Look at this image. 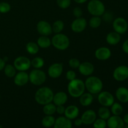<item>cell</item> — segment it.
I'll use <instances>...</instances> for the list:
<instances>
[{
  "instance_id": "484cf974",
  "label": "cell",
  "mask_w": 128,
  "mask_h": 128,
  "mask_svg": "<svg viewBox=\"0 0 128 128\" xmlns=\"http://www.w3.org/2000/svg\"><path fill=\"white\" fill-rule=\"evenodd\" d=\"M56 119L52 115H46L42 118L41 124L45 128H51L54 126Z\"/></svg>"
},
{
  "instance_id": "9a60e30c",
  "label": "cell",
  "mask_w": 128,
  "mask_h": 128,
  "mask_svg": "<svg viewBox=\"0 0 128 128\" xmlns=\"http://www.w3.org/2000/svg\"><path fill=\"white\" fill-rule=\"evenodd\" d=\"M81 118L84 124H92L96 120V113L92 110H87L82 114Z\"/></svg>"
},
{
  "instance_id": "cb8c5ba5",
  "label": "cell",
  "mask_w": 128,
  "mask_h": 128,
  "mask_svg": "<svg viewBox=\"0 0 128 128\" xmlns=\"http://www.w3.org/2000/svg\"><path fill=\"white\" fill-rule=\"evenodd\" d=\"M93 96L90 92H84L82 95L80 96V102L82 106H89L92 104L93 101Z\"/></svg>"
},
{
  "instance_id": "603a6c76",
  "label": "cell",
  "mask_w": 128,
  "mask_h": 128,
  "mask_svg": "<svg viewBox=\"0 0 128 128\" xmlns=\"http://www.w3.org/2000/svg\"><path fill=\"white\" fill-rule=\"evenodd\" d=\"M106 41L110 45H116L121 41V35L116 31L111 32L106 36Z\"/></svg>"
},
{
  "instance_id": "8d00e7d4",
  "label": "cell",
  "mask_w": 128,
  "mask_h": 128,
  "mask_svg": "<svg viewBox=\"0 0 128 128\" xmlns=\"http://www.w3.org/2000/svg\"><path fill=\"white\" fill-rule=\"evenodd\" d=\"M58 6L62 9H66L71 4V0H56Z\"/></svg>"
},
{
  "instance_id": "836d02e7",
  "label": "cell",
  "mask_w": 128,
  "mask_h": 128,
  "mask_svg": "<svg viewBox=\"0 0 128 128\" xmlns=\"http://www.w3.org/2000/svg\"><path fill=\"white\" fill-rule=\"evenodd\" d=\"M101 18L100 16H93L90 20V27L92 28H98L99 26H100L101 24Z\"/></svg>"
},
{
  "instance_id": "ffe728a7",
  "label": "cell",
  "mask_w": 128,
  "mask_h": 128,
  "mask_svg": "<svg viewBox=\"0 0 128 128\" xmlns=\"http://www.w3.org/2000/svg\"><path fill=\"white\" fill-rule=\"evenodd\" d=\"M79 113H80L79 108L75 105H70L65 108V116L71 120H74L78 118Z\"/></svg>"
},
{
  "instance_id": "ba28073f",
  "label": "cell",
  "mask_w": 128,
  "mask_h": 128,
  "mask_svg": "<svg viewBox=\"0 0 128 128\" xmlns=\"http://www.w3.org/2000/svg\"><path fill=\"white\" fill-rule=\"evenodd\" d=\"M112 27H113L114 31L120 34H122L128 31V24L124 18L119 17L114 20L113 23H112Z\"/></svg>"
},
{
  "instance_id": "7c38bea8",
  "label": "cell",
  "mask_w": 128,
  "mask_h": 128,
  "mask_svg": "<svg viewBox=\"0 0 128 128\" xmlns=\"http://www.w3.org/2000/svg\"><path fill=\"white\" fill-rule=\"evenodd\" d=\"M36 29L39 33L42 36H49L52 32V26L47 21H40L38 22Z\"/></svg>"
},
{
  "instance_id": "d4e9b609",
  "label": "cell",
  "mask_w": 128,
  "mask_h": 128,
  "mask_svg": "<svg viewBox=\"0 0 128 128\" xmlns=\"http://www.w3.org/2000/svg\"><path fill=\"white\" fill-rule=\"evenodd\" d=\"M37 44L41 48H48L51 44V40L47 36H41L38 39Z\"/></svg>"
},
{
  "instance_id": "ab89813d",
  "label": "cell",
  "mask_w": 128,
  "mask_h": 128,
  "mask_svg": "<svg viewBox=\"0 0 128 128\" xmlns=\"http://www.w3.org/2000/svg\"><path fill=\"white\" fill-rule=\"evenodd\" d=\"M72 13H73V15L76 18H80L82 15V10L80 8L76 7L75 8H74L73 11H72Z\"/></svg>"
},
{
  "instance_id": "7402d4cb",
  "label": "cell",
  "mask_w": 128,
  "mask_h": 128,
  "mask_svg": "<svg viewBox=\"0 0 128 128\" xmlns=\"http://www.w3.org/2000/svg\"><path fill=\"white\" fill-rule=\"evenodd\" d=\"M68 101V95L63 91L58 92L54 95L52 101L56 106L64 105Z\"/></svg>"
},
{
  "instance_id": "681fc988",
  "label": "cell",
  "mask_w": 128,
  "mask_h": 128,
  "mask_svg": "<svg viewBox=\"0 0 128 128\" xmlns=\"http://www.w3.org/2000/svg\"><path fill=\"white\" fill-rule=\"evenodd\" d=\"M2 127V126H1V125H0V128H1Z\"/></svg>"
},
{
  "instance_id": "e575fe53",
  "label": "cell",
  "mask_w": 128,
  "mask_h": 128,
  "mask_svg": "<svg viewBox=\"0 0 128 128\" xmlns=\"http://www.w3.org/2000/svg\"><path fill=\"white\" fill-rule=\"evenodd\" d=\"M93 126L95 128H105L107 126L106 120L102 118L96 119L93 123Z\"/></svg>"
},
{
  "instance_id": "4316f807",
  "label": "cell",
  "mask_w": 128,
  "mask_h": 128,
  "mask_svg": "<svg viewBox=\"0 0 128 128\" xmlns=\"http://www.w3.org/2000/svg\"><path fill=\"white\" fill-rule=\"evenodd\" d=\"M42 111L46 115H52L56 112V106L54 104L50 102L44 105Z\"/></svg>"
},
{
  "instance_id": "f1b7e54d",
  "label": "cell",
  "mask_w": 128,
  "mask_h": 128,
  "mask_svg": "<svg viewBox=\"0 0 128 128\" xmlns=\"http://www.w3.org/2000/svg\"><path fill=\"white\" fill-rule=\"evenodd\" d=\"M39 46L34 42H28L26 46V51L31 54H36L39 51Z\"/></svg>"
},
{
  "instance_id": "b9f144b4",
  "label": "cell",
  "mask_w": 128,
  "mask_h": 128,
  "mask_svg": "<svg viewBox=\"0 0 128 128\" xmlns=\"http://www.w3.org/2000/svg\"><path fill=\"white\" fill-rule=\"evenodd\" d=\"M102 15H103V20L105 21H106V22H110V21H111L112 20V15L110 12H104Z\"/></svg>"
},
{
  "instance_id": "83f0119b",
  "label": "cell",
  "mask_w": 128,
  "mask_h": 128,
  "mask_svg": "<svg viewBox=\"0 0 128 128\" xmlns=\"http://www.w3.org/2000/svg\"><path fill=\"white\" fill-rule=\"evenodd\" d=\"M98 114L100 118L105 120H107L111 116V112L108 107H106V106H102L100 108L98 111Z\"/></svg>"
},
{
  "instance_id": "52a82bcc",
  "label": "cell",
  "mask_w": 128,
  "mask_h": 128,
  "mask_svg": "<svg viewBox=\"0 0 128 128\" xmlns=\"http://www.w3.org/2000/svg\"><path fill=\"white\" fill-rule=\"evenodd\" d=\"M31 66V61L26 56H19L14 61V66L19 71H27Z\"/></svg>"
},
{
  "instance_id": "5b68a950",
  "label": "cell",
  "mask_w": 128,
  "mask_h": 128,
  "mask_svg": "<svg viewBox=\"0 0 128 128\" xmlns=\"http://www.w3.org/2000/svg\"><path fill=\"white\" fill-rule=\"evenodd\" d=\"M88 11L92 16H101L105 12V6L100 0H91L87 6Z\"/></svg>"
},
{
  "instance_id": "bcb514c9",
  "label": "cell",
  "mask_w": 128,
  "mask_h": 128,
  "mask_svg": "<svg viewBox=\"0 0 128 128\" xmlns=\"http://www.w3.org/2000/svg\"><path fill=\"white\" fill-rule=\"evenodd\" d=\"M123 121L124 124H126V125L128 124V113L126 114V115H124L123 118Z\"/></svg>"
},
{
  "instance_id": "277c9868",
  "label": "cell",
  "mask_w": 128,
  "mask_h": 128,
  "mask_svg": "<svg viewBox=\"0 0 128 128\" xmlns=\"http://www.w3.org/2000/svg\"><path fill=\"white\" fill-rule=\"evenodd\" d=\"M51 44L57 50L64 51L70 46V39L64 34L57 33L52 38Z\"/></svg>"
},
{
  "instance_id": "44dd1931",
  "label": "cell",
  "mask_w": 128,
  "mask_h": 128,
  "mask_svg": "<svg viewBox=\"0 0 128 128\" xmlns=\"http://www.w3.org/2000/svg\"><path fill=\"white\" fill-rule=\"evenodd\" d=\"M116 96L118 100L122 103L128 102V89L121 86L118 88L116 91Z\"/></svg>"
},
{
  "instance_id": "7a4b0ae2",
  "label": "cell",
  "mask_w": 128,
  "mask_h": 128,
  "mask_svg": "<svg viewBox=\"0 0 128 128\" xmlns=\"http://www.w3.org/2000/svg\"><path fill=\"white\" fill-rule=\"evenodd\" d=\"M85 88L84 82L79 79H74L70 81L68 85L69 94L73 98H80V96L84 92Z\"/></svg>"
},
{
  "instance_id": "6da1fadb",
  "label": "cell",
  "mask_w": 128,
  "mask_h": 128,
  "mask_svg": "<svg viewBox=\"0 0 128 128\" xmlns=\"http://www.w3.org/2000/svg\"><path fill=\"white\" fill-rule=\"evenodd\" d=\"M54 93L48 87H42L38 89L34 95L36 102L40 105H45L51 102L53 100Z\"/></svg>"
},
{
  "instance_id": "7bdbcfd3",
  "label": "cell",
  "mask_w": 128,
  "mask_h": 128,
  "mask_svg": "<svg viewBox=\"0 0 128 128\" xmlns=\"http://www.w3.org/2000/svg\"><path fill=\"white\" fill-rule=\"evenodd\" d=\"M122 48L124 52L126 54H128V40H126V41L124 42V43L122 44Z\"/></svg>"
},
{
  "instance_id": "60d3db41",
  "label": "cell",
  "mask_w": 128,
  "mask_h": 128,
  "mask_svg": "<svg viewBox=\"0 0 128 128\" xmlns=\"http://www.w3.org/2000/svg\"><path fill=\"white\" fill-rule=\"evenodd\" d=\"M65 111V108L64 105H58L56 106V112H57L58 114L62 115L64 114Z\"/></svg>"
},
{
  "instance_id": "ac0fdd59",
  "label": "cell",
  "mask_w": 128,
  "mask_h": 128,
  "mask_svg": "<svg viewBox=\"0 0 128 128\" xmlns=\"http://www.w3.org/2000/svg\"><path fill=\"white\" fill-rule=\"evenodd\" d=\"M79 71L83 76H88L92 74L94 71V66L90 62H83L80 63L78 67Z\"/></svg>"
},
{
  "instance_id": "c3c4849f",
  "label": "cell",
  "mask_w": 128,
  "mask_h": 128,
  "mask_svg": "<svg viewBox=\"0 0 128 128\" xmlns=\"http://www.w3.org/2000/svg\"><path fill=\"white\" fill-rule=\"evenodd\" d=\"M126 128H128V124H127V125H126Z\"/></svg>"
},
{
  "instance_id": "9c48e42d",
  "label": "cell",
  "mask_w": 128,
  "mask_h": 128,
  "mask_svg": "<svg viewBox=\"0 0 128 128\" xmlns=\"http://www.w3.org/2000/svg\"><path fill=\"white\" fill-rule=\"evenodd\" d=\"M99 102L102 106L110 107L114 102V96L111 92L108 91H102L99 93L98 98Z\"/></svg>"
},
{
  "instance_id": "2e32d148",
  "label": "cell",
  "mask_w": 128,
  "mask_h": 128,
  "mask_svg": "<svg viewBox=\"0 0 128 128\" xmlns=\"http://www.w3.org/2000/svg\"><path fill=\"white\" fill-rule=\"evenodd\" d=\"M29 81V74L25 71H20L16 74L14 78V82L16 86H23Z\"/></svg>"
},
{
  "instance_id": "5bb4252c",
  "label": "cell",
  "mask_w": 128,
  "mask_h": 128,
  "mask_svg": "<svg viewBox=\"0 0 128 128\" xmlns=\"http://www.w3.org/2000/svg\"><path fill=\"white\" fill-rule=\"evenodd\" d=\"M107 126L110 128H122L124 127L123 119L120 116L113 115L108 119Z\"/></svg>"
},
{
  "instance_id": "74e56055",
  "label": "cell",
  "mask_w": 128,
  "mask_h": 128,
  "mask_svg": "<svg viewBox=\"0 0 128 128\" xmlns=\"http://www.w3.org/2000/svg\"><path fill=\"white\" fill-rule=\"evenodd\" d=\"M80 64V61L77 58H71L69 61V65L71 68L77 69L78 68Z\"/></svg>"
},
{
  "instance_id": "ee69618b",
  "label": "cell",
  "mask_w": 128,
  "mask_h": 128,
  "mask_svg": "<svg viewBox=\"0 0 128 128\" xmlns=\"http://www.w3.org/2000/svg\"><path fill=\"white\" fill-rule=\"evenodd\" d=\"M74 125L76 126H80L82 124V121L81 118H77L74 119Z\"/></svg>"
},
{
  "instance_id": "8fae6325",
  "label": "cell",
  "mask_w": 128,
  "mask_h": 128,
  "mask_svg": "<svg viewBox=\"0 0 128 128\" xmlns=\"http://www.w3.org/2000/svg\"><path fill=\"white\" fill-rule=\"evenodd\" d=\"M87 26V21L84 18H76L71 24V28L74 32H81L86 29Z\"/></svg>"
},
{
  "instance_id": "f35d334b",
  "label": "cell",
  "mask_w": 128,
  "mask_h": 128,
  "mask_svg": "<svg viewBox=\"0 0 128 128\" xmlns=\"http://www.w3.org/2000/svg\"><path fill=\"white\" fill-rule=\"evenodd\" d=\"M66 78L68 81H72V80H74L76 78V72L72 70H69L67 71L66 74Z\"/></svg>"
},
{
  "instance_id": "d590c367",
  "label": "cell",
  "mask_w": 128,
  "mask_h": 128,
  "mask_svg": "<svg viewBox=\"0 0 128 128\" xmlns=\"http://www.w3.org/2000/svg\"><path fill=\"white\" fill-rule=\"evenodd\" d=\"M11 10V6L6 2H0V12L1 13H7Z\"/></svg>"
},
{
  "instance_id": "8992f818",
  "label": "cell",
  "mask_w": 128,
  "mask_h": 128,
  "mask_svg": "<svg viewBox=\"0 0 128 128\" xmlns=\"http://www.w3.org/2000/svg\"><path fill=\"white\" fill-rule=\"evenodd\" d=\"M46 73L40 69H34L29 74V81L35 86H40L46 81Z\"/></svg>"
},
{
  "instance_id": "e0dca14e",
  "label": "cell",
  "mask_w": 128,
  "mask_h": 128,
  "mask_svg": "<svg viewBox=\"0 0 128 128\" xmlns=\"http://www.w3.org/2000/svg\"><path fill=\"white\" fill-rule=\"evenodd\" d=\"M111 56V51L108 48L101 47L95 51V57L101 61H106L110 58Z\"/></svg>"
},
{
  "instance_id": "4fadbf2b",
  "label": "cell",
  "mask_w": 128,
  "mask_h": 128,
  "mask_svg": "<svg viewBox=\"0 0 128 128\" xmlns=\"http://www.w3.org/2000/svg\"><path fill=\"white\" fill-rule=\"evenodd\" d=\"M63 71V66L61 63H54L50 66L48 70L49 76L54 79L60 77Z\"/></svg>"
},
{
  "instance_id": "d6986e66",
  "label": "cell",
  "mask_w": 128,
  "mask_h": 128,
  "mask_svg": "<svg viewBox=\"0 0 128 128\" xmlns=\"http://www.w3.org/2000/svg\"><path fill=\"white\" fill-rule=\"evenodd\" d=\"M54 128H71L72 122L71 120L66 118V116H60L55 120Z\"/></svg>"
},
{
  "instance_id": "3957f363",
  "label": "cell",
  "mask_w": 128,
  "mask_h": 128,
  "mask_svg": "<svg viewBox=\"0 0 128 128\" xmlns=\"http://www.w3.org/2000/svg\"><path fill=\"white\" fill-rule=\"evenodd\" d=\"M85 88L92 94H99L102 90L103 83L101 80L96 76H90L84 82Z\"/></svg>"
},
{
  "instance_id": "7dc6e473",
  "label": "cell",
  "mask_w": 128,
  "mask_h": 128,
  "mask_svg": "<svg viewBox=\"0 0 128 128\" xmlns=\"http://www.w3.org/2000/svg\"><path fill=\"white\" fill-rule=\"evenodd\" d=\"M76 3H78V4H82V3H84L86 2L88 0H74Z\"/></svg>"
},
{
  "instance_id": "30bf717a",
  "label": "cell",
  "mask_w": 128,
  "mask_h": 128,
  "mask_svg": "<svg viewBox=\"0 0 128 128\" xmlns=\"http://www.w3.org/2000/svg\"><path fill=\"white\" fill-rule=\"evenodd\" d=\"M113 78L118 81H123L128 78V67L124 65L118 66L113 72Z\"/></svg>"
},
{
  "instance_id": "4dcf8cb0",
  "label": "cell",
  "mask_w": 128,
  "mask_h": 128,
  "mask_svg": "<svg viewBox=\"0 0 128 128\" xmlns=\"http://www.w3.org/2000/svg\"><path fill=\"white\" fill-rule=\"evenodd\" d=\"M123 112V108L118 102H114L111 105V112L113 115L120 116Z\"/></svg>"
},
{
  "instance_id": "d6a6232c",
  "label": "cell",
  "mask_w": 128,
  "mask_h": 128,
  "mask_svg": "<svg viewBox=\"0 0 128 128\" xmlns=\"http://www.w3.org/2000/svg\"><path fill=\"white\" fill-rule=\"evenodd\" d=\"M31 66L35 69L41 68L44 64V61L41 57H36L31 61Z\"/></svg>"
},
{
  "instance_id": "f546056e",
  "label": "cell",
  "mask_w": 128,
  "mask_h": 128,
  "mask_svg": "<svg viewBox=\"0 0 128 128\" xmlns=\"http://www.w3.org/2000/svg\"><path fill=\"white\" fill-rule=\"evenodd\" d=\"M4 72L5 75L8 78H13L16 74V68L11 64L5 65L4 68Z\"/></svg>"
},
{
  "instance_id": "1f68e13d",
  "label": "cell",
  "mask_w": 128,
  "mask_h": 128,
  "mask_svg": "<svg viewBox=\"0 0 128 128\" xmlns=\"http://www.w3.org/2000/svg\"><path fill=\"white\" fill-rule=\"evenodd\" d=\"M64 26V24L63 21L61 20H57L54 22L52 26V32L56 34L60 33L63 30Z\"/></svg>"
},
{
  "instance_id": "f6af8a7d",
  "label": "cell",
  "mask_w": 128,
  "mask_h": 128,
  "mask_svg": "<svg viewBox=\"0 0 128 128\" xmlns=\"http://www.w3.org/2000/svg\"><path fill=\"white\" fill-rule=\"evenodd\" d=\"M5 65H6L5 64V61H4L3 59L0 58V71H2V70H4Z\"/></svg>"
}]
</instances>
